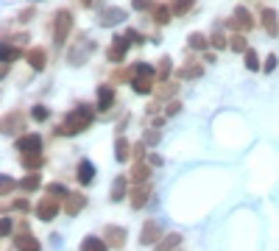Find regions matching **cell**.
<instances>
[{
	"label": "cell",
	"mask_w": 279,
	"mask_h": 251,
	"mask_svg": "<svg viewBox=\"0 0 279 251\" xmlns=\"http://www.w3.org/2000/svg\"><path fill=\"white\" fill-rule=\"evenodd\" d=\"M92 123V109L87 104H79L73 112L67 115V120H64L62 126H56V134L59 137H70V134H79V131L90 129Z\"/></svg>",
	"instance_id": "cell-1"
},
{
	"label": "cell",
	"mask_w": 279,
	"mask_h": 251,
	"mask_svg": "<svg viewBox=\"0 0 279 251\" xmlns=\"http://www.w3.org/2000/svg\"><path fill=\"white\" fill-rule=\"evenodd\" d=\"M70 31H73V14H70L67 9L56 11V17H53V42H56V45H64Z\"/></svg>",
	"instance_id": "cell-2"
},
{
	"label": "cell",
	"mask_w": 279,
	"mask_h": 251,
	"mask_svg": "<svg viewBox=\"0 0 279 251\" xmlns=\"http://www.w3.org/2000/svg\"><path fill=\"white\" fill-rule=\"evenodd\" d=\"M159 240H162V220H145L140 232V243L142 246H157Z\"/></svg>",
	"instance_id": "cell-3"
},
{
	"label": "cell",
	"mask_w": 279,
	"mask_h": 251,
	"mask_svg": "<svg viewBox=\"0 0 279 251\" xmlns=\"http://www.w3.org/2000/svg\"><path fill=\"white\" fill-rule=\"evenodd\" d=\"M17 151L20 154H39V148H42V137L37 134V131H31V134H22L17 137Z\"/></svg>",
	"instance_id": "cell-4"
},
{
	"label": "cell",
	"mask_w": 279,
	"mask_h": 251,
	"mask_svg": "<svg viewBox=\"0 0 279 251\" xmlns=\"http://www.w3.org/2000/svg\"><path fill=\"white\" fill-rule=\"evenodd\" d=\"M229 26L237 28V31H251V28H254L251 11H248V9H243V6H237V9H235V14H232V20H229Z\"/></svg>",
	"instance_id": "cell-5"
},
{
	"label": "cell",
	"mask_w": 279,
	"mask_h": 251,
	"mask_svg": "<svg viewBox=\"0 0 279 251\" xmlns=\"http://www.w3.org/2000/svg\"><path fill=\"white\" fill-rule=\"evenodd\" d=\"M129 45H132V42H129L126 37H115L112 45H109V51H106V59H109V62H123L126 53H129Z\"/></svg>",
	"instance_id": "cell-6"
},
{
	"label": "cell",
	"mask_w": 279,
	"mask_h": 251,
	"mask_svg": "<svg viewBox=\"0 0 279 251\" xmlns=\"http://www.w3.org/2000/svg\"><path fill=\"white\" fill-rule=\"evenodd\" d=\"M104 240H106V246H112V248H123V243H126V229H123V226H106Z\"/></svg>",
	"instance_id": "cell-7"
},
{
	"label": "cell",
	"mask_w": 279,
	"mask_h": 251,
	"mask_svg": "<svg viewBox=\"0 0 279 251\" xmlns=\"http://www.w3.org/2000/svg\"><path fill=\"white\" fill-rule=\"evenodd\" d=\"M56 212H59V201L50 198V195L37 204V218L39 220H53V218H56Z\"/></svg>",
	"instance_id": "cell-8"
},
{
	"label": "cell",
	"mask_w": 279,
	"mask_h": 251,
	"mask_svg": "<svg viewBox=\"0 0 279 251\" xmlns=\"http://www.w3.org/2000/svg\"><path fill=\"white\" fill-rule=\"evenodd\" d=\"M98 20H100V26H104V28H112V26H117L120 20H126V11L117 9V6H109V9L100 11Z\"/></svg>",
	"instance_id": "cell-9"
},
{
	"label": "cell",
	"mask_w": 279,
	"mask_h": 251,
	"mask_svg": "<svg viewBox=\"0 0 279 251\" xmlns=\"http://www.w3.org/2000/svg\"><path fill=\"white\" fill-rule=\"evenodd\" d=\"M92 51H95L92 42H84V47H73V51L67 53V62H70V64H84L87 59H90Z\"/></svg>",
	"instance_id": "cell-10"
},
{
	"label": "cell",
	"mask_w": 279,
	"mask_h": 251,
	"mask_svg": "<svg viewBox=\"0 0 279 251\" xmlns=\"http://www.w3.org/2000/svg\"><path fill=\"white\" fill-rule=\"evenodd\" d=\"M260 17H263V28L268 37H276L279 34V22H276V11L274 9H263L260 11Z\"/></svg>",
	"instance_id": "cell-11"
},
{
	"label": "cell",
	"mask_w": 279,
	"mask_h": 251,
	"mask_svg": "<svg viewBox=\"0 0 279 251\" xmlns=\"http://www.w3.org/2000/svg\"><path fill=\"white\" fill-rule=\"evenodd\" d=\"M84 207H87V198L81 193H70L67 198H64V212L67 215H79Z\"/></svg>",
	"instance_id": "cell-12"
},
{
	"label": "cell",
	"mask_w": 279,
	"mask_h": 251,
	"mask_svg": "<svg viewBox=\"0 0 279 251\" xmlns=\"http://www.w3.org/2000/svg\"><path fill=\"white\" fill-rule=\"evenodd\" d=\"M14 248L17 251H39V240L31 235V232H26V235L14 237Z\"/></svg>",
	"instance_id": "cell-13"
},
{
	"label": "cell",
	"mask_w": 279,
	"mask_h": 251,
	"mask_svg": "<svg viewBox=\"0 0 279 251\" xmlns=\"http://www.w3.org/2000/svg\"><path fill=\"white\" fill-rule=\"evenodd\" d=\"M151 17H154V22H157V26H168L170 22V17H173V9H170V6H151Z\"/></svg>",
	"instance_id": "cell-14"
},
{
	"label": "cell",
	"mask_w": 279,
	"mask_h": 251,
	"mask_svg": "<svg viewBox=\"0 0 279 251\" xmlns=\"http://www.w3.org/2000/svg\"><path fill=\"white\" fill-rule=\"evenodd\" d=\"M182 246V235L179 232H170V235H165L162 240L157 243V251H176Z\"/></svg>",
	"instance_id": "cell-15"
},
{
	"label": "cell",
	"mask_w": 279,
	"mask_h": 251,
	"mask_svg": "<svg viewBox=\"0 0 279 251\" xmlns=\"http://www.w3.org/2000/svg\"><path fill=\"white\" fill-rule=\"evenodd\" d=\"M112 104H115V89L112 87H98V109L106 112V109H112Z\"/></svg>",
	"instance_id": "cell-16"
},
{
	"label": "cell",
	"mask_w": 279,
	"mask_h": 251,
	"mask_svg": "<svg viewBox=\"0 0 279 251\" xmlns=\"http://www.w3.org/2000/svg\"><path fill=\"white\" fill-rule=\"evenodd\" d=\"M132 87H134V92H137V95H148L154 89V76H134Z\"/></svg>",
	"instance_id": "cell-17"
},
{
	"label": "cell",
	"mask_w": 279,
	"mask_h": 251,
	"mask_svg": "<svg viewBox=\"0 0 279 251\" xmlns=\"http://www.w3.org/2000/svg\"><path fill=\"white\" fill-rule=\"evenodd\" d=\"M148 195H151V190H148V184H137V187L132 190V207L134 209H142L148 201Z\"/></svg>",
	"instance_id": "cell-18"
},
{
	"label": "cell",
	"mask_w": 279,
	"mask_h": 251,
	"mask_svg": "<svg viewBox=\"0 0 279 251\" xmlns=\"http://www.w3.org/2000/svg\"><path fill=\"white\" fill-rule=\"evenodd\" d=\"M20 56H22V51L17 45H9V42H3V45H0V59H3V64L17 62Z\"/></svg>",
	"instance_id": "cell-19"
},
{
	"label": "cell",
	"mask_w": 279,
	"mask_h": 251,
	"mask_svg": "<svg viewBox=\"0 0 279 251\" xmlns=\"http://www.w3.org/2000/svg\"><path fill=\"white\" fill-rule=\"evenodd\" d=\"M28 64H31L34 70H42L47 64V53L45 47H34V51H28Z\"/></svg>",
	"instance_id": "cell-20"
},
{
	"label": "cell",
	"mask_w": 279,
	"mask_h": 251,
	"mask_svg": "<svg viewBox=\"0 0 279 251\" xmlns=\"http://www.w3.org/2000/svg\"><path fill=\"white\" fill-rule=\"evenodd\" d=\"M132 157V145H129L126 137H117L115 140V159L117 162H126V159Z\"/></svg>",
	"instance_id": "cell-21"
},
{
	"label": "cell",
	"mask_w": 279,
	"mask_h": 251,
	"mask_svg": "<svg viewBox=\"0 0 279 251\" xmlns=\"http://www.w3.org/2000/svg\"><path fill=\"white\" fill-rule=\"evenodd\" d=\"M204 76V67L198 62H187L185 67H179V79H201Z\"/></svg>",
	"instance_id": "cell-22"
},
{
	"label": "cell",
	"mask_w": 279,
	"mask_h": 251,
	"mask_svg": "<svg viewBox=\"0 0 279 251\" xmlns=\"http://www.w3.org/2000/svg\"><path fill=\"white\" fill-rule=\"evenodd\" d=\"M106 248H109V246H106L104 237L90 235V237H84V240H81V251H106Z\"/></svg>",
	"instance_id": "cell-23"
},
{
	"label": "cell",
	"mask_w": 279,
	"mask_h": 251,
	"mask_svg": "<svg viewBox=\"0 0 279 251\" xmlns=\"http://www.w3.org/2000/svg\"><path fill=\"white\" fill-rule=\"evenodd\" d=\"M148 176H151V165H145V159L134 165V170H132V179H134V182H137V184H145V182H148Z\"/></svg>",
	"instance_id": "cell-24"
},
{
	"label": "cell",
	"mask_w": 279,
	"mask_h": 251,
	"mask_svg": "<svg viewBox=\"0 0 279 251\" xmlns=\"http://www.w3.org/2000/svg\"><path fill=\"white\" fill-rule=\"evenodd\" d=\"M126 190H129L126 179H123V176H117L115 182H112V193H109V198H112V201H123V195H126Z\"/></svg>",
	"instance_id": "cell-25"
},
{
	"label": "cell",
	"mask_w": 279,
	"mask_h": 251,
	"mask_svg": "<svg viewBox=\"0 0 279 251\" xmlns=\"http://www.w3.org/2000/svg\"><path fill=\"white\" fill-rule=\"evenodd\" d=\"M92 179H95V167H92V162L81 159V162H79V182H81V184H90Z\"/></svg>",
	"instance_id": "cell-26"
},
{
	"label": "cell",
	"mask_w": 279,
	"mask_h": 251,
	"mask_svg": "<svg viewBox=\"0 0 279 251\" xmlns=\"http://www.w3.org/2000/svg\"><path fill=\"white\" fill-rule=\"evenodd\" d=\"M20 129H22V115H17V112L3 120V131H6V134H17Z\"/></svg>",
	"instance_id": "cell-27"
},
{
	"label": "cell",
	"mask_w": 279,
	"mask_h": 251,
	"mask_svg": "<svg viewBox=\"0 0 279 251\" xmlns=\"http://www.w3.org/2000/svg\"><path fill=\"white\" fill-rule=\"evenodd\" d=\"M20 162H22V167H28L31 173H37L39 167H42V157H39V154H22Z\"/></svg>",
	"instance_id": "cell-28"
},
{
	"label": "cell",
	"mask_w": 279,
	"mask_h": 251,
	"mask_svg": "<svg viewBox=\"0 0 279 251\" xmlns=\"http://www.w3.org/2000/svg\"><path fill=\"white\" fill-rule=\"evenodd\" d=\"M39 184H42V179H39V173H28L26 179L20 182V187L26 190V193H34V190H39Z\"/></svg>",
	"instance_id": "cell-29"
},
{
	"label": "cell",
	"mask_w": 279,
	"mask_h": 251,
	"mask_svg": "<svg viewBox=\"0 0 279 251\" xmlns=\"http://www.w3.org/2000/svg\"><path fill=\"white\" fill-rule=\"evenodd\" d=\"M229 47H232L235 53H243V56H246L248 42H246V37H243V34H235V37H229Z\"/></svg>",
	"instance_id": "cell-30"
},
{
	"label": "cell",
	"mask_w": 279,
	"mask_h": 251,
	"mask_svg": "<svg viewBox=\"0 0 279 251\" xmlns=\"http://www.w3.org/2000/svg\"><path fill=\"white\" fill-rule=\"evenodd\" d=\"M170 64H173V62H170V56H162V59H159V64H157V76H159V81H168V76H170Z\"/></svg>",
	"instance_id": "cell-31"
},
{
	"label": "cell",
	"mask_w": 279,
	"mask_h": 251,
	"mask_svg": "<svg viewBox=\"0 0 279 251\" xmlns=\"http://www.w3.org/2000/svg\"><path fill=\"white\" fill-rule=\"evenodd\" d=\"M195 0H170V9H173V14H187L190 9H193Z\"/></svg>",
	"instance_id": "cell-32"
},
{
	"label": "cell",
	"mask_w": 279,
	"mask_h": 251,
	"mask_svg": "<svg viewBox=\"0 0 279 251\" xmlns=\"http://www.w3.org/2000/svg\"><path fill=\"white\" fill-rule=\"evenodd\" d=\"M45 193L47 195H50V198H67V190H64L62 187V184H59V182H53V184H47V187H45Z\"/></svg>",
	"instance_id": "cell-33"
},
{
	"label": "cell",
	"mask_w": 279,
	"mask_h": 251,
	"mask_svg": "<svg viewBox=\"0 0 279 251\" xmlns=\"http://www.w3.org/2000/svg\"><path fill=\"white\" fill-rule=\"evenodd\" d=\"M176 92H179V87H176V84H170V81H165L162 84V87H159L157 89V95H159V98H162V101H168V98H173V95Z\"/></svg>",
	"instance_id": "cell-34"
},
{
	"label": "cell",
	"mask_w": 279,
	"mask_h": 251,
	"mask_svg": "<svg viewBox=\"0 0 279 251\" xmlns=\"http://www.w3.org/2000/svg\"><path fill=\"white\" fill-rule=\"evenodd\" d=\"M187 42H190V47H195V51H204V47L210 45V39H207L204 34H198V31L190 34V39H187Z\"/></svg>",
	"instance_id": "cell-35"
},
{
	"label": "cell",
	"mask_w": 279,
	"mask_h": 251,
	"mask_svg": "<svg viewBox=\"0 0 279 251\" xmlns=\"http://www.w3.org/2000/svg\"><path fill=\"white\" fill-rule=\"evenodd\" d=\"M154 73H157V67H154V64L137 62V64H134V70H132V79H134V76H154Z\"/></svg>",
	"instance_id": "cell-36"
},
{
	"label": "cell",
	"mask_w": 279,
	"mask_h": 251,
	"mask_svg": "<svg viewBox=\"0 0 279 251\" xmlns=\"http://www.w3.org/2000/svg\"><path fill=\"white\" fill-rule=\"evenodd\" d=\"M159 140H162V134H159L157 129H148V131H145V137H142V142H145V145H157Z\"/></svg>",
	"instance_id": "cell-37"
},
{
	"label": "cell",
	"mask_w": 279,
	"mask_h": 251,
	"mask_svg": "<svg viewBox=\"0 0 279 251\" xmlns=\"http://www.w3.org/2000/svg\"><path fill=\"white\" fill-rule=\"evenodd\" d=\"M11 190H14V182H11V179L6 176V173H3V176H0V195H3V198H6V195H9Z\"/></svg>",
	"instance_id": "cell-38"
},
{
	"label": "cell",
	"mask_w": 279,
	"mask_h": 251,
	"mask_svg": "<svg viewBox=\"0 0 279 251\" xmlns=\"http://www.w3.org/2000/svg\"><path fill=\"white\" fill-rule=\"evenodd\" d=\"M31 117L42 123V120H47V117H50V112H47V106H34V109H31Z\"/></svg>",
	"instance_id": "cell-39"
},
{
	"label": "cell",
	"mask_w": 279,
	"mask_h": 251,
	"mask_svg": "<svg viewBox=\"0 0 279 251\" xmlns=\"http://www.w3.org/2000/svg\"><path fill=\"white\" fill-rule=\"evenodd\" d=\"M246 67H248V70H257V67H260V59H257V53H254L251 47L246 51Z\"/></svg>",
	"instance_id": "cell-40"
},
{
	"label": "cell",
	"mask_w": 279,
	"mask_h": 251,
	"mask_svg": "<svg viewBox=\"0 0 279 251\" xmlns=\"http://www.w3.org/2000/svg\"><path fill=\"white\" fill-rule=\"evenodd\" d=\"M210 42H212V47H226V45H229V39L223 37L221 31H215V34H212V37H210Z\"/></svg>",
	"instance_id": "cell-41"
},
{
	"label": "cell",
	"mask_w": 279,
	"mask_h": 251,
	"mask_svg": "<svg viewBox=\"0 0 279 251\" xmlns=\"http://www.w3.org/2000/svg\"><path fill=\"white\" fill-rule=\"evenodd\" d=\"M126 39L134 42V45H142V42H145V37H142L140 31H134V28H129V31H126Z\"/></svg>",
	"instance_id": "cell-42"
},
{
	"label": "cell",
	"mask_w": 279,
	"mask_h": 251,
	"mask_svg": "<svg viewBox=\"0 0 279 251\" xmlns=\"http://www.w3.org/2000/svg\"><path fill=\"white\" fill-rule=\"evenodd\" d=\"M179 112H182V104H179V101H170V104L168 106H165V117H173V115H179Z\"/></svg>",
	"instance_id": "cell-43"
},
{
	"label": "cell",
	"mask_w": 279,
	"mask_h": 251,
	"mask_svg": "<svg viewBox=\"0 0 279 251\" xmlns=\"http://www.w3.org/2000/svg\"><path fill=\"white\" fill-rule=\"evenodd\" d=\"M263 70H265V73H274V70H276V56H274V53H271V56H268V59H265V64H263Z\"/></svg>",
	"instance_id": "cell-44"
},
{
	"label": "cell",
	"mask_w": 279,
	"mask_h": 251,
	"mask_svg": "<svg viewBox=\"0 0 279 251\" xmlns=\"http://www.w3.org/2000/svg\"><path fill=\"white\" fill-rule=\"evenodd\" d=\"M0 235H3V237L11 235V218H3V220H0Z\"/></svg>",
	"instance_id": "cell-45"
},
{
	"label": "cell",
	"mask_w": 279,
	"mask_h": 251,
	"mask_svg": "<svg viewBox=\"0 0 279 251\" xmlns=\"http://www.w3.org/2000/svg\"><path fill=\"white\" fill-rule=\"evenodd\" d=\"M142 154H145V142H137L132 148V157H137V162H142Z\"/></svg>",
	"instance_id": "cell-46"
},
{
	"label": "cell",
	"mask_w": 279,
	"mask_h": 251,
	"mask_svg": "<svg viewBox=\"0 0 279 251\" xmlns=\"http://www.w3.org/2000/svg\"><path fill=\"white\" fill-rule=\"evenodd\" d=\"M11 42H14L17 47H20V45H26V42H28V34H11Z\"/></svg>",
	"instance_id": "cell-47"
},
{
	"label": "cell",
	"mask_w": 279,
	"mask_h": 251,
	"mask_svg": "<svg viewBox=\"0 0 279 251\" xmlns=\"http://www.w3.org/2000/svg\"><path fill=\"white\" fill-rule=\"evenodd\" d=\"M31 17H34V9H22L20 14H17V20H20V22H28Z\"/></svg>",
	"instance_id": "cell-48"
},
{
	"label": "cell",
	"mask_w": 279,
	"mask_h": 251,
	"mask_svg": "<svg viewBox=\"0 0 279 251\" xmlns=\"http://www.w3.org/2000/svg\"><path fill=\"white\" fill-rule=\"evenodd\" d=\"M132 6L137 11H142V9H148V6H154V3H151V0H132Z\"/></svg>",
	"instance_id": "cell-49"
},
{
	"label": "cell",
	"mask_w": 279,
	"mask_h": 251,
	"mask_svg": "<svg viewBox=\"0 0 279 251\" xmlns=\"http://www.w3.org/2000/svg\"><path fill=\"white\" fill-rule=\"evenodd\" d=\"M14 209H17V212H26V209H28V201H26V198L14 201Z\"/></svg>",
	"instance_id": "cell-50"
},
{
	"label": "cell",
	"mask_w": 279,
	"mask_h": 251,
	"mask_svg": "<svg viewBox=\"0 0 279 251\" xmlns=\"http://www.w3.org/2000/svg\"><path fill=\"white\" fill-rule=\"evenodd\" d=\"M148 165H154V167L162 165V157H159V154H151V157H148Z\"/></svg>",
	"instance_id": "cell-51"
},
{
	"label": "cell",
	"mask_w": 279,
	"mask_h": 251,
	"mask_svg": "<svg viewBox=\"0 0 279 251\" xmlns=\"http://www.w3.org/2000/svg\"><path fill=\"white\" fill-rule=\"evenodd\" d=\"M81 3H84V6H92V3H95V0H81Z\"/></svg>",
	"instance_id": "cell-52"
},
{
	"label": "cell",
	"mask_w": 279,
	"mask_h": 251,
	"mask_svg": "<svg viewBox=\"0 0 279 251\" xmlns=\"http://www.w3.org/2000/svg\"><path fill=\"white\" fill-rule=\"evenodd\" d=\"M176 251H182V248H176Z\"/></svg>",
	"instance_id": "cell-53"
}]
</instances>
